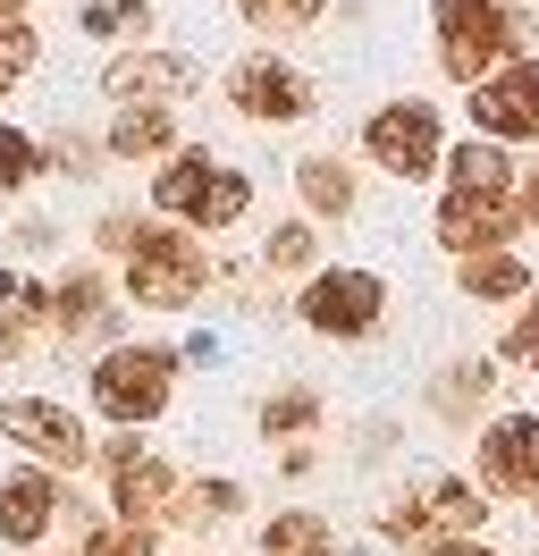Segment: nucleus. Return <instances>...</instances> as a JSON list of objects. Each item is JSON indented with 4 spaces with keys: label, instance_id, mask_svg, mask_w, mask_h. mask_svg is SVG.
I'll list each match as a JSON object with an SVG mask.
<instances>
[{
    "label": "nucleus",
    "instance_id": "nucleus-7",
    "mask_svg": "<svg viewBox=\"0 0 539 556\" xmlns=\"http://www.w3.org/2000/svg\"><path fill=\"white\" fill-rule=\"evenodd\" d=\"M523 194L514 186H489V194H472V186H447V203H438V244L447 253H514V237H523Z\"/></svg>",
    "mask_w": 539,
    "mask_h": 556
},
{
    "label": "nucleus",
    "instance_id": "nucleus-15",
    "mask_svg": "<svg viewBox=\"0 0 539 556\" xmlns=\"http://www.w3.org/2000/svg\"><path fill=\"white\" fill-rule=\"evenodd\" d=\"M413 506H422V522H430V540H472L480 522H489V489H472V481H422L413 489Z\"/></svg>",
    "mask_w": 539,
    "mask_h": 556
},
{
    "label": "nucleus",
    "instance_id": "nucleus-1",
    "mask_svg": "<svg viewBox=\"0 0 539 556\" xmlns=\"http://www.w3.org/2000/svg\"><path fill=\"white\" fill-rule=\"evenodd\" d=\"M430 51L447 85H489L498 68L523 60V35H531V9L523 0H430Z\"/></svg>",
    "mask_w": 539,
    "mask_h": 556
},
{
    "label": "nucleus",
    "instance_id": "nucleus-36",
    "mask_svg": "<svg viewBox=\"0 0 539 556\" xmlns=\"http://www.w3.org/2000/svg\"><path fill=\"white\" fill-rule=\"evenodd\" d=\"M0 93H9V76H0Z\"/></svg>",
    "mask_w": 539,
    "mask_h": 556
},
{
    "label": "nucleus",
    "instance_id": "nucleus-31",
    "mask_svg": "<svg viewBox=\"0 0 539 556\" xmlns=\"http://www.w3.org/2000/svg\"><path fill=\"white\" fill-rule=\"evenodd\" d=\"M76 556H152V531L143 522H93Z\"/></svg>",
    "mask_w": 539,
    "mask_h": 556
},
{
    "label": "nucleus",
    "instance_id": "nucleus-14",
    "mask_svg": "<svg viewBox=\"0 0 539 556\" xmlns=\"http://www.w3.org/2000/svg\"><path fill=\"white\" fill-rule=\"evenodd\" d=\"M60 515H67V497H60V481H51L42 464H26V472L0 481V540H9V548H42V531Z\"/></svg>",
    "mask_w": 539,
    "mask_h": 556
},
{
    "label": "nucleus",
    "instance_id": "nucleus-21",
    "mask_svg": "<svg viewBox=\"0 0 539 556\" xmlns=\"http://www.w3.org/2000/svg\"><path fill=\"white\" fill-rule=\"evenodd\" d=\"M489 388H498V380H489V363H447V371L430 380V414L438 421H472L480 405H489Z\"/></svg>",
    "mask_w": 539,
    "mask_h": 556
},
{
    "label": "nucleus",
    "instance_id": "nucleus-11",
    "mask_svg": "<svg viewBox=\"0 0 539 556\" xmlns=\"http://www.w3.org/2000/svg\"><path fill=\"white\" fill-rule=\"evenodd\" d=\"M472 127L489 143H539V60L531 51L514 68H498L489 85H472Z\"/></svg>",
    "mask_w": 539,
    "mask_h": 556
},
{
    "label": "nucleus",
    "instance_id": "nucleus-5",
    "mask_svg": "<svg viewBox=\"0 0 539 556\" xmlns=\"http://www.w3.org/2000/svg\"><path fill=\"white\" fill-rule=\"evenodd\" d=\"M296 320L312 338H337V346H354L371 338L379 320H388V278L379 270H312L296 295Z\"/></svg>",
    "mask_w": 539,
    "mask_h": 556
},
{
    "label": "nucleus",
    "instance_id": "nucleus-3",
    "mask_svg": "<svg viewBox=\"0 0 539 556\" xmlns=\"http://www.w3.org/2000/svg\"><path fill=\"white\" fill-rule=\"evenodd\" d=\"M118 262H127V295L143 313H186L202 287H211V253L186 228H135Z\"/></svg>",
    "mask_w": 539,
    "mask_h": 556
},
{
    "label": "nucleus",
    "instance_id": "nucleus-2",
    "mask_svg": "<svg viewBox=\"0 0 539 556\" xmlns=\"http://www.w3.org/2000/svg\"><path fill=\"white\" fill-rule=\"evenodd\" d=\"M152 203L177 219V228H236L245 211H253V177L228 169L220 152H168L161 177H152Z\"/></svg>",
    "mask_w": 539,
    "mask_h": 556
},
{
    "label": "nucleus",
    "instance_id": "nucleus-26",
    "mask_svg": "<svg viewBox=\"0 0 539 556\" xmlns=\"http://www.w3.org/2000/svg\"><path fill=\"white\" fill-rule=\"evenodd\" d=\"M303 430H321V396L312 388H278L262 405V439H303Z\"/></svg>",
    "mask_w": 539,
    "mask_h": 556
},
{
    "label": "nucleus",
    "instance_id": "nucleus-4",
    "mask_svg": "<svg viewBox=\"0 0 539 556\" xmlns=\"http://www.w3.org/2000/svg\"><path fill=\"white\" fill-rule=\"evenodd\" d=\"M93 405L118 421V430L161 421L168 405H177V354L168 346H110L93 363Z\"/></svg>",
    "mask_w": 539,
    "mask_h": 556
},
{
    "label": "nucleus",
    "instance_id": "nucleus-8",
    "mask_svg": "<svg viewBox=\"0 0 539 556\" xmlns=\"http://www.w3.org/2000/svg\"><path fill=\"white\" fill-rule=\"evenodd\" d=\"M228 102H236V118L296 127V118H312V110H321V93H312V76L287 68L278 51H245V60L228 68Z\"/></svg>",
    "mask_w": 539,
    "mask_h": 556
},
{
    "label": "nucleus",
    "instance_id": "nucleus-9",
    "mask_svg": "<svg viewBox=\"0 0 539 556\" xmlns=\"http://www.w3.org/2000/svg\"><path fill=\"white\" fill-rule=\"evenodd\" d=\"M0 439H17L42 472H76L93 455L85 421L67 414V405H51V396H0Z\"/></svg>",
    "mask_w": 539,
    "mask_h": 556
},
{
    "label": "nucleus",
    "instance_id": "nucleus-27",
    "mask_svg": "<svg viewBox=\"0 0 539 556\" xmlns=\"http://www.w3.org/2000/svg\"><path fill=\"white\" fill-rule=\"evenodd\" d=\"M34 177H42V143L0 118V194H17V186H34Z\"/></svg>",
    "mask_w": 539,
    "mask_h": 556
},
{
    "label": "nucleus",
    "instance_id": "nucleus-33",
    "mask_svg": "<svg viewBox=\"0 0 539 556\" xmlns=\"http://www.w3.org/2000/svg\"><path fill=\"white\" fill-rule=\"evenodd\" d=\"M430 556H498V548H480V540H430Z\"/></svg>",
    "mask_w": 539,
    "mask_h": 556
},
{
    "label": "nucleus",
    "instance_id": "nucleus-34",
    "mask_svg": "<svg viewBox=\"0 0 539 556\" xmlns=\"http://www.w3.org/2000/svg\"><path fill=\"white\" fill-rule=\"evenodd\" d=\"M523 211H531V219H539V169L523 177Z\"/></svg>",
    "mask_w": 539,
    "mask_h": 556
},
{
    "label": "nucleus",
    "instance_id": "nucleus-18",
    "mask_svg": "<svg viewBox=\"0 0 539 556\" xmlns=\"http://www.w3.org/2000/svg\"><path fill=\"white\" fill-rule=\"evenodd\" d=\"M42 313H51V295H42L26 270H0V363L26 354V338L42 329Z\"/></svg>",
    "mask_w": 539,
    "mask_h": 556
},
{
    "label": "nucleus",
    "instance_id": "nucleus-35",
    "mask_svg": "<svg viewBox=\"0 0 539 556\" xmlns=\"http://www.w3.org/2000/svg\"><path fill=\"white\" fill-rule=\"evenodd\" d=\"M17 9H26V0H0V17H17Z\"/></svg>",
    "mask_w": 539,
    "mask_h": 556
},
{
    "label": "nucleus",
    "instance_id": "nucleus-10",
    "mask_svg": "<svg viewBox=\"0 0 539 556\" xmlns=\"http://www.w3.org/2000/svg\"><path fill=\"white\" fill-rule=\"evenodd\" d=\"M177 464L168 455H152L143 439H110V497H118V515L127 522H177Z\"/></svg>",
    "mask_w": 539,
    "mask_h": 556
},
{
    "label": "nucleus",
    "instance_id": "nucleus-32",
    "mask_svg": "<svg viewBox=\"0 0 539 556\" xmlns=\"http://www.w3.org/2000/svg\"><path fill=\"white\" fill-rule=\"evenodd\" d=\"M34 60H42V35L17 26V17H0V76H26Z\"/></svg>",
    "mask_w": 539,
    "mask_h": 556
},
{
    "label": "nucleus",
    "instance_id": "nucleus-6",
    "mask_svg": "<svg viewBox=\"0 0 539 556\" xmlns=\"http://www.w3.org/2000/svg\"><path fill=\"white\" fill-rule=\"evenodd\" d=\"M363 152L379 161V169L397 177V186H422V177L438 169V152H447V118H438L430 102H379L363 118Z\"/></svg>",
    "mask_w": 539,
    "mask_h": 556
},
{
    "label": "nucleus",
    "instance_id": "nucleus-22",
    "mask_svg": "<svg viewBox=\"0 0 539 556\" xmlns=\"http://www.w3.org/2000/svg\"><path fill=\"white\" fill-rule=\"evenodd\" d=\"M262 556H337V531L296 506V515H270L262 522Z\"/></svg>",
    "mask_w": 539,
    "mask_h": 556
},
{
    "label": "nucleus",
    "instance_id": "nucleus-24",
    "mask_svg": "<svg viewBox=\"0 0 539 556\" xmlns=\"http://www.w3.org/2000/svg\"><path fill=\"white\" fill-rule=\"evenodd\" d=\"M245 515V489L236 481H195V489H177V522H195V531H220V522Z\"/></svg>",
    "mask_w": 539,
    "mask_h": 556
},
{
    "label": "nucleus",
    "instance_id": "nucleus-12",
    "mask_svg": "<svg viewBox=\"0 0 539 556\" xmlns=\"http://www.w3.org/2000/svg\"><path fill=\"white\" fill-rule=\"evenodd\" d=\"M480 489L489 497H539V414L480 421Z\"/></svg>",
    "mask_w": 539,
    "mask_h": 556
},
{
    "label": "nucleus",
    "instance_id": "nucleus-20",
    "mask_svg": "<svg viewBox=\"0 0 539 556\" xmlns=\"http://www.w3.org/2000/svg\"><path fill=\"white\" fill-rule=\"evenodd\" d=\"M177 143V110H118L110 118V161H152Z\"/></svg>",
    "mask_w": 539,
    "mask_h": 556
},
{
    "label": "nucleus",
    "instance_id": "nucleus-29",
    "mask_svg": "<svg viewBox=\"0 0 539 556\" xmlns=\"http://www.w3.org/2000/svg\"><path fill=\"white\" fill-rule=\"evenodd\" d=\"M85 35H101V42L152 35V9H143V0H93V9H85Z\"/></svg>",
    "mask_w": 539,
    "mask_h": 556
},
{
    "label": "nucleus",
    "instance_id": "nucleus-30",
    "mask_svg": "<svg viewBox=\"0 0 539 556\" xmlns=\"http://www.w3.org/2000/svg\"><path fill=\"white\" fill-rule=\"evenodd\" d=\"M262 262H270V270H312V262H321V237H312L303 219H287V228H270Z\"/></svg>",
    "mask_w": 539,
    "mask_h": 556
},
{
    "label": "nucleus",
    "instance_id": "nucleus-28",
    "mask_svg": "<svg viewBox=\"0 0 539 556\" xmlns=\"http://www.w3.org/2000/svg\"><path fill=\"white\" fill-rule=\"evenodd\" d=\"M498 363H514V371H539V287L523 295V313L505 320V338H498Z\"/></svg>",
    "mask_w": 539,
    "mask_h": 556
},
{
    "label": "nucleus",
    "instance_id": "nucleus-25",
    "mask_svg": "<svg viewBox=\"0 0 539 556\" xmlns=\"http://www.w3.org/2000/svg\"><path fill=\"white\" fill-rule=\"evenodd\" d=\"M321 9L329 0H236V17L253 35H303V26H321Z\"/></svg>",
    "mask_w": 539,
    "mask_h": 556
},
{
    "label": "nucleus",
    "instance_id": "nucleus-19",
    "mask_svg": "<svg viewBox=\"0 0 539 556\" xmlns=\"http://www.w3.org/2000/svg\"><path fill=\"white\" fill-rule=\"evenodd\" d=\"M51 329H60V338H93V329H110V287H101L93 270L60 278V295H51Z\"/></svg>",
    "mask_w": 539,
    "mask_h": 556
},
{
    "label": "nucleus",
    "instance_id": "nucleus-17",
    "mask_svg": "<svg viewBox=\"0 0 539 556\" xmlns=\"http://www.w3.org/2000/svg\"><path fill=\"white\" fill-rule=\"evenodd\" d=\"M296 194H303L312 219H346L354 211V169L337 152H312V161H296Z\"/></svg>",
    "mask_w": 539,
    "mask_h": 556
},
{
    "label": "nucleus",
    "instance_id": "nucleus-13",
    "mask_svg": "<svg viewBox=\"0 0 539 556\" xmlns=\"http://www.w3.org/2000/svg\"><path fill=\"white\" fill-rule=\"evenodd\" d=\"M195 60L186 51H118L110 68H101V93L127 110H177L186 93H195Z\"/></svg>",
    "mask_w": 539,
    "mask_h": 556
},
{
    "label": "nucleus",
    "instance_id": "nucleus-16",
    "mask_svg": "<svg viewBox=\"0 0 539 556\" xmlns=\"http://www.w3.org/2000/svg\"><path fill=\"white\" fill-rule=\"evenodd\" d=\"M455 287L472 304H523L531 270H523V253H472V262H455Z\"/></svg>",
    "mask_w": 539,
    "mask_h": 556
},
{
    "label": "nucleus",
    "instance_id": "nucleus-23",
    "mask_svg": "<svg viewBox=\"0 0 539 556\" xmlns=\"http://www.w3.org/2000/svg\"><path fill=\"white\" fill-rule=\"evenodd\" d=\"M447 177H455V186H472V194H489V186H514V161H505V143L472 136V143H455V152H447Z\"/></svg>",
    "mask_w": 539,
    "mask_h": 556
}]
</instances>
